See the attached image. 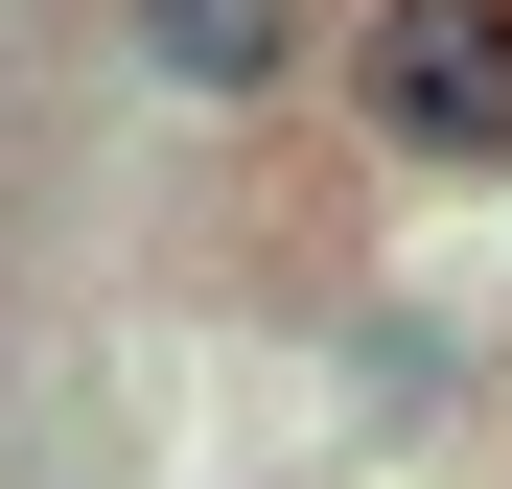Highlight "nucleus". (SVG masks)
Here are the masks:
<instances>
[{
    "mask_svg": "<svg viewBox=\"0 0 512 489\" xmlns=\"http://www.w3.org/2000/svg\"><path fill=\"white\" fill-rule=\"evenodd\" d=\"M117 47L163 70V94H210V117H280L303 47H326V0H117Z\"/></svg>",
    "mask_w": 512,
    "mask_h": 489,
    "instance_id": "obj_2",
    "label": "nucleus"
},
{
    "mask_svg": "<svg viewBox=\"0 0 512 489\" xmlns=\"http://www.w3.org/2000/svg\"><path fill=\"white\" fill-rule=\"evenodd\" d=\"M350 94L396 163H512V0H373Z\"/></svg>",
    "mask_w": 512,
    "mask_h": 489,
    "instance_id": "obj_1",
    "label": "nucleus"
}]
</instances>
